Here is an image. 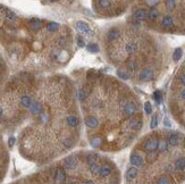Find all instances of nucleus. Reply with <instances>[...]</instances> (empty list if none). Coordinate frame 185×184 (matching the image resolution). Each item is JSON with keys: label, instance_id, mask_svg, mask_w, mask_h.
<instances>
[{"label": "nucleus", "instance_id": "39448f33", "mask_svg": "<svg viewBox=\"0 0 185 184\" xmlns=\"http://www.w3.org/2000/svg\"><path fill=\"white\" fill-rule=\"evenodd\" d=\"M168 108L174 119L185 128V59L176 69L169 84Z\"/></svg>", "mask_w": 185, "mask_h": 184}, {"label": "nucleus", "instance_id": "423d86ee", "mask_svg": "<svg viewBox=\"0 0 185 184\" xmlns=\"http://www.w3.org/2000/svg\"><path fill=\"white\" fill-rule=\"evenodd\" d=\"M15 142H16V138H15V136H10V138L8 139V145H9V147H13V145H15Z\"/></svg>", "mask_w": 185, "mask_h": 184}, {"label": "nucleus", "instance_id": "f03ea898", "mask_svg": "<svg viewBox=\"0 0 185 184\" xmlns=\"http://www.w3.org/2000/svg\"><path fill=\"white\" fill-rule=\"evenodd\" d=\"M103 53L119 77L135 85L156 82L166 72L169 62L165 43L148 29L133 22L107 31Z\"/></svg>", "mask_w": 185, "mask_h": 184}, {"label": "nucleus", "instance_id": "f257e3e1", "mask_svg": "<svg viewBox=\"0 0 185 184\" xmlns=\"http://www.w3.org/2000/svg\"><path fill=\"white\" fill-rule=\"evenodd\" d=\"M90 145L97 149H120L143 127V106L134 90L122 79L91 69L77 91Z\"/></svg>", "mask_w": 185, "mask_h": 184}, {"label": "nucleus", "instance_id": "0eeeda50", "mask_svg": "<svg viewBox=\"0 0 185 184\" xmlns=\"http://www.w3.org/2000/svg\"><path fill=\"white\" fill-rule=\"evenodd\" d=\"M3 115V110H2V107L0 106V119H1V117H2Z\"/></svg>", "mask_w": 185, "mask_h": 184}, {"label": "nucleus", "instance_id": "20e7f679", "mask_svg": "<svg viewBox=\"0 0 185 184\" xmlns=\"http://www.w3.org/2000/svg\"><path fill=\"white\" fill-rule=\"evenodd\" d=\"M132 22L156 32L185 35V0H133Z\"/></svg>", "mask_w": 185, "mask_h": 184}, {"label": "nucleus", "instance_id": "7ed1b4c3", "mask_svg": "<svg viewBox=\"0 0 185 184\" xmlns=\"http://www.w3.org/2000/svg\"><path fill=\"white\" fill-rule=\"evenodd\" d=\"M127 184H181L185 180V135L156 131L142 139L129 156Z\"/></svg>", "mask_w": 185, "mask_h": 184}]
</instances>
